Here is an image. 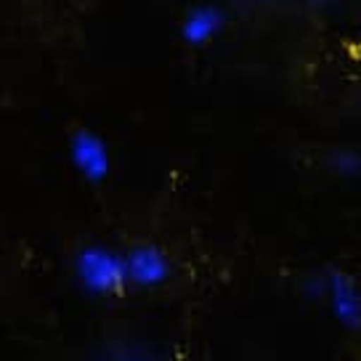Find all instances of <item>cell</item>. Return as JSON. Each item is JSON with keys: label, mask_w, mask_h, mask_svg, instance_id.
Returning <instances> with one entry per match:
<instances>
[{"label": "cell", "mask_w": 361, "mask_h": 361, "mask_svg": "<svg viewBox=\"0 0 361 361\" xmlns=\"http://www.w3.org/2000/svg\"><path fill=\"white\" fill-rule=\"evenodd\" d=\"M75 274L80 284L90 295H99V298H123L130 287L125 255H117L99 245L80 250L75 258Z\"/></svg>", "instance_id": "cell-1"}, {"label": "cell", "mask_w": 361, "mask_h": 361, "mask_svg": "<svg viewBox=\"0 0 361 361\" xmlns=\"http://www.w3.org/2000/svg\"><path fill=\"white\" fill-rule=\"evenodd\" d=\"M69 159L72 165L82 173V178L93 183V186H102L104 180L112 176V157H109V149L104 144V138L96 130H90L85 125H78L69 130L67 138Z\"/></svg>", "instance_id": "cell-2"}, {"label": "cell", "mask_w": 361, "mask_h": 361, "mask_svg": "<svg viewBox=\"0 0 361 361\" xmlns=\"http://www.w3.org/2000/svg\"><path fill=\"white\" fill-rule=\"evenodd\" d=\"M123 255L130 287L135 290H159L170 282V263L157 245L133 242Z\"/></svg>", "instance_id": "cell-3"}, {"label": "cell", "mask_w": 361, "mask_h": 361, "mask_svg": "<svg viewBox=\"0 0 361 361\" xmlns=\"http://www.w3.org/2000/svg\"><path fill=\"white\" fill-rule=\"evenodd\" d=\"M327 293L332 314L338 316V322H343L345 327H356L361 322V293L356 282L345 274H332Z\"/></svg>", "instance_id": "cell-4"}, {"label": "cell", "mask_w": 361, "mask_h": 361, "mask_svg": "<svg viewBox=\"0 0 361 361\" xmlns=\"http://www.w3.org/2000/svg\"><path fill=\"white\" fill-rule=\"evenodd\" d=\"M221 24H224V16H221L218 8L200 6V8L186 13V19L180 24V35H183V40L189 45H204L218 35Z\"/></svg>", "instance_id": "cell-5"}, {"label": "cell", "mask_w": 361, "mask_h": 361, "mask_svg": "<svg viewBox=\"0 0 361 361\" xmlns=\"http://www.w3.org/2000/svg\"><path fill=\"white\" fill-rule=\"evenodd\" d=\"M112 361H147V359H130V356H128V359H112Z\"/></svg>", "instance_id": "cell-6"}]
</instances>
